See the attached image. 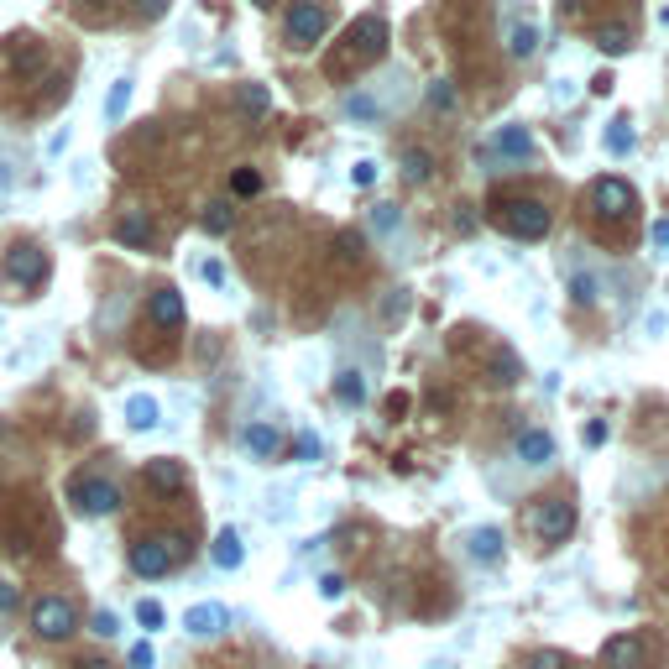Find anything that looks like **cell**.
<instances>
[{"label":"cell","instance_id":"obj_1","mask_svg":"<svg viewBox=\"0 0 669 669\" xmlns=\"http://www.w3.org/2000/svg\"><path fill=\"white\" fill-rule=\"evenodd\" d=\"M32 633L42 643H63L79 633V607L68 602V596H37L32 602Z\"/></svg>","mask_w":669,"mask_h":669},{"label":"cell","instance_id":"obj_2","mask_svg":"<svg viewBox=\"0 0 669 669\" xmlns=\"http://www.w3.org/2000/svg\"><path fill=\"white\" fill-rule=\"evenodd\" d=\"M126 560H131L136 575H147V581H152V575H168V570L183 560V534H152V539H136Z\"/></svg>","mask_w":669,"mask_h":669},{"label":"cell","instance_id":"obj_3","mask_svg":"<svg viewBox=\"0 0 669 669\" xmlns=\"http://www.w3.org/2000/svg\"><path fill=\"white\" fill-rule=\"evenodd\" d=\"M283 32H288V48H314V42L330 32V11L319 6V0H293Z\"/></svg>","mask_w":669,"mask_h":669},{"label":"cell","instance_id":"obj_4","mask_svg":"<svg viewBox=\"0 0 669 669\" xmlns=\"http://www.w3.org/2000/svg\"><path fill=\"white\" fill-rule=\"evenodd\" d=\"M502 230L518 241H544L549 236V204L539 199H507L502 204Z\"/></svg>","mask_w":669,"mask_h":669},{"label":"cell","instance_id":"obj_5","mask_svg":"<svg viewBox=\"0 0 669 669\" xmlns=\"http://www.w3.org/2000/svg\"><path fill=\"white\" fill-rule=\"evenodd\" d=\"M591 210L602 215V220H628V215L638 210L633 183H628V178H617V173L596 178V183H591Z\"/></svg>","mask_w":669,"mask_h":669},{"label":"cell","instance_id":"obj_6","mask_svg":"<svg viewBox=\"0 0 669 669\" xmlns=\"http://www.w3.org/2000/svg\"><path fill=\"white\" fill-rule=\"evenodd\" d=\"M68 497H74V507H79L84 518H105V513L121 507V487L105 481V476H79L74 487H68Z\"/></svg>","mask_w":669,"mask_h":669},{"label":"cell","instance_id":"obj_7","mask_svg":"<svg viewBox=\"0 0 669 669\" xmlns=\"http://www.w3.org/2000/svg\"><path fill=\"white\" fill-rule=\"evenodd\" d=\"M534 528L544 544H565L575 534V502L570 497H544L539 513H534Z\"/></svg>","mask_w":669,"mask_h":669},{"label":"cell","instance_id":"obj_8","mask_svg":"<svg viewBox=\"0 0 669 669\" xmlns=\"http://www.w3.org/2000/svg\"><path fill=\"white\" fill-rule=\"evenodd\" d=\"M596 659H602V669H643V659H649V638L643 633H612Z\"/></svg>","mask_w":669,"mask_h":669},{"label":"cell","instance_id":"obj_9","mask_svg":"<svg viewBox=\"0 0 669 669\" xmlns=\"http://www.w3.org/2000/svg\"><path fill=\"white\" fill-rule=\"evenodd\" d=\"M6 278L16 288H42V283H48V257H42L37 246H16L6 257Z\"/></svg>","mask_w":669,"mask_h":669},{"label":"cell","instance_id":"obj_10","mask_svg":"<svg viewBox=\"0 0 669 669\" xmlns=\"http://www.w3.org/2000/svg\"><path fill=\"white\" fill-rule=\"evenodd\" d=\"M147 487H157V492H183V487H189V466H183V460H173V455H152L147 460Z\"/></svg>","mask_w":669,"mask_h":669},{"label":"cell","instance_id":"obj_11","mask_svg":"<svg viewBox=\"0 0 669 669\" xmlns=\"http://www.w3.org/2000/svg\"><path fill=\"white\" fill-rule=\"evenodd\" d=\"M183 314H189V309H183V293H178V288H157V293H147V319H152L157 330H178V325H183Z\"/></svg>","mask_w":669,"mask_h":669},{"label":"cell","instance_id":"obj_12","mask_svg":"<svg viewBox=\"0 0 669 669\" xmlns=\"http://www.w3.org/2000/svg\"><path fill=\"white\" fill-rule=\"evenodd\" d=\"M115 241L131 246V251H147L157 241V225L142 215V210H121V220H115Z\"/></svg>","mask_w":669,"mask_h":669},{"label":"cell","instance_id":"obj_13","mask_svg":"<svg viewBox=\"0 0 669 669\" xmlns=\"http://www.w3.org/2000/svg\"><path fill=\"white\" fill-rule=\"evenodd\" d=\"M513 450H518L523 466H549V460H555V434L549 429H523L513 440Z\"/></svg>","mask_w":669,"mask_h":669},{"label":"cell","instance_id":"obj_14","mask_svg":"<svg viewBox=\"0 0 669 669\" xmlns=\"http://www.w3.org/2000/svg\"><path fill=\"white\" fill-rule=\"evenodd\" d=\"M351 42H356L361 58H382L387 53V21L382 16H361L351 27Z\"/></svg>","mask_w":669,"mask_h":669},{"label":"cell","instance_id":"obj_15","mask_svg":"<svg viewBox=\"0 0 669 669\" xmlns=\"http://www.w3.org/2000/svg\"><path fill=\"white\" fill-rule=\"evenodd\" d=\"M246 450L257 455V460H278V455H283V429L267 424V419L246 424Z\"/></svg>","mask_w":669,"mask_h":669},{"label":"cell","instance_id":"obj_16","mask_svg":"<svg viewBox=\"0 0 669 669\" xmlns=\"http://www.w3.org/2000/svg\"><path fill=\"white\" fill-rule=\"evenodd\" d=\"M230 622V612L220 607V602H199V607H189V617H183V628H189L194 638H215L220 628Z\"/></svg>","mask_w":669,"mask_h":669},{"label":"cell","instance_id":"obj_17","mask_svg":"<svg viewBox=\"0 0 669 669\" xmlns=\"http://www.w3.org/2000/svg\"><path fill=\"white\" fill-rule=\"evenodd\" d=\"M210 560H215V570H241V565H246V544H241L236 528H220V534H215Z\"/></svg>","mask_w":669,"mask_h":669},{"label":"cell","instance_id":"obj_18","mask_svg":"<svg viewBox=\"0 0 669 669\" xmlns=\"http://www.w3.org/2000/svg\"><path fill=\"white\" fill-rule=\"evenodd\" d=\"M492 152L523 163V157H534V136H528V126H502V131L492 136Z\"/></svg>","mask_w":669,"mask_h":669},{"label":"cell","instance_id":"obj_19","mask_svg":"<svg viewBox=\"0 0 669 669\" xmlns=\"http://www.w3.org/2000/svg\"><path fill=\"white\" fill-rule=\"evenodd\" d=\"M236 105H241L246 121H262V115H272V89H267V84H241Z\"/></svg>","mask_w":669,"mask_h":669},{"label":"cell","instance_id":"obj_20","mask_svg":"<svg viewBox=\"0 0 669 669\" xmlns=\"http://www.w3.org/2000/svg\"><path fill=\"white\" fill-rule=\"evenodd\" d=\"M157 419H163V408H157V398H147V392H136V398H126V424H131V429H157Z\"/></svg>","mask_w":669,"mask_h":669},{"label":"cell","instance_id":"obj_21","mask_svg":"<svg viewBox=\"0 0 669 669\" xmlns=\"http://www.w3.org/2000/svg\"><path fill=\"white\" fill-rule=\"evenodd\" d=\"M471 560H481V565L502 560V528H476L471 534Z\"/></svg>","mask_w":669,"mask_h":669},{"label":"cell","instance_id":"obj_22","mask_svg":"<svg viewBox=\"0 0 669 669\" xmlns=\"http://www.w3.org/2000/svg\"><path fill=\"white\" fill-rule=\"evenodd\" d=\"M507 53H513V58H534L539 53V27H534V21H518V27L507 32Z\"/></svg>","mask_w":669,"mask_h":669},{"label":"cell","instance_id":"obj_23","mask_svg":"<svg viewBox=\"0 0 669 669\" xmlns=\"http://www.w3.org/2000/svg\"><path fill=\"white\" fill-rule=\"evenodd\" d=\"M335 398H340L345 408H361V403H366V377H361V372H351V366H345V372L335 377Z\"/></svg>","mask_w":669,"mask_h":669},{"label":"cell","instance_id":"obj_24","mask_svg":"<svg viewBox=\"0 0 669 669\" xmlns=\"http://www.w3.org/2000/svg\"><path fill=\"white\" fill-rule=\"evenodd\" d=\"M596 48H602V53H612V58H622V53H628V48H633L628 21H612V27H602V32H596Z\"/></svg>","mask_w":669,"mask_h":669},{"label":"cell","instance_id":"obj_25","mask_svg":"<svg viewBox=\"0 0 669 669\" xmlns=\"http://www.w3.org/2000/svg\"><path fill=\"white\" fill-rule=\"evenodd\" d=\"M398 168H403V178H408V183H429V173H434V157H429L424 147H408V152L398 157Z\"/></svg>","mask_w":669,"mask_h":669},{"label":"cell","instance_id":"obj_26","mask_svg":"<svg viewBox=\"0 0 669 669\" xmlns=\"http://www.w3.org/2000/svg\"><path fill=\"white\" fill-rule=\"evenodd\" d=\"M199 220H204V230H210V236H225V230L236 225V210H230L225 199H215V204H204V215H199Z\"/></svg>","mask_w":669,"mask_h":669},{"label":"cell","instance_id":"obj_27","mask_svg":"<svg viewBox=\"0 0 669 669\" xmlns=\"http://www.w3.org/2000/svg\"><path fill=\"white\" fill-rule=\"evenodd\" d=\"M492 377H497L502 387H513V382L523 377V361L507 351V345H502V351H492Z\"/></svg>","mask_w":669,"mask_h":669},{"label":"cell","instance_id":"obj_28","mask_svg":"<svg viewBox=\"0 0 669 669\" xmlns=\"http://www.w3.org/2000/svg\"><path fill=\"white\" fill-rule=\"evenodd\" d=\"M570 298H575L581 309H591L596 298H602V283H596V272H575V278H570Z\"/></svg>","mask_w":669,"mask_h":669},{"label":"cell","instance_id":"obj_29","mask_svg":"<svg viewBox=\"0 0 669 669\" xmlns=\"http://www.w3.org/2000/svg\"><path fill=\"white\" fill-rule=\"evenodd\" d=\"M345 115H351V121H377V115H382V105H377V95H366V89H356V95H345Z\"/></svg>","mask_w":669,"mask_h":669},{"label":"cell","instance_id":"obj_30","mask_svg":"<svg viewBox=\"0 0 669 669\" xmlns=\"http://www.w3.org/2000/svg\"><path fill=\"white\" fill-rule=\"evenodd\" d=\"M131 89H136L131 79H115V84H110V100H105V121H121V115L131 110Z\"/></svg>","mask_w":669,"mask_h":669},{"label":"cell","instance_id":"obj_31","mask_svg":"<svg viewBox=\"0 0 669 669\" xmlns=\"http://www.w3.org/2000/svg\"><path fill=\"white\" fill-rule=\"evenodd\" d=\"M366 257V241L361 236H351V230H345V236H335V262L340 267H351V262H361Z\"/></svg>","mask_w":669,"mask_h":669},{"label":"cell","instance_id":"obj_32","mask_svg":"<svg viewBox=\"0 0 669 669\" xmlns=\"http://www.w3.org/2000/svg\"><path fill=\"white\" fill-rule=\"evenodd\" d=\"M607 152H612V157H628V152H633V121H612V131H607Z\"/></svg>","mask_w":669,"mask_h":669},{"label":"cell","instance_id":"obj_33","mask_svg":"<svg viewBox=\"0 0 669 669\" xmlns=\"http://www.w3.org/2000/svg\"><path fill=\"white\" fill-rule=\"evenodd\" d=\"M424 100H429V110H455V89H450V79H434L429 89H424Z\"/></svg>","mask_w":669,"mask_h":669},{"label":"cell","instance_id":"obj_34","mask_svg":"<svg viewBox=\"0 0 669 669\" xmlns=\"http://www.w3.org/2000/svg\"><path fill=\"white\" fill-rule=\"evenodd\" d=\"M523 669H570V654H560V649H534L523 659Z\"/></svg>","mask_w":669,"mask_h":669},{"label":"cell","instance_id":"obj_35","mask_svg":"<svg viewBox=\"0 0 669 669\" xmlns=\"http://www.w3.org/2000/svg\"><path fill=\"white\" fill-rule=\"evenodd\" d=\"M163 602H152V596H142V602H136V622H142V628L152 633V628H163Z\"/></svg>","mask_w":669,"mask_h":669},{"label":"cell","instance_id":"obj_36","mask_svg":"<svg viewBox=\"0 0 669 669\" xmlns=\"http://www.w3.org/2000/svg\"><path fill=\"white\" fill-rule=\"evenodd\" d=\"M372 225L377 230H398L403 225V210H398V204H372Z\"/></svg>","mask_w":669,"mask_h":669},{"label":"cell","instance_id":"obj_37","mask_svg":"<svg viewBox=\"0 0 669 669\" xmlns=\"http://www.w3.org/2000/svg\"><path fill=\"white\" fill-rule=\"evenodd\" d=\"M89 633H95V638H115V633H121V617H115V612H95V617H89Z\"/></svg>","mask_w":669,"mask_h":669},{"label":"cell","instance_id":"obj_38","mask_svg":"<svg viewBox=\"0 0 669 669\" xmlns=\"http://www.w3.org/2000/svg\"><path fill=\"white\" fill-rule=\"evenodd\" d=\"M126 664H131V669H152V664H157V649H152V643H147V638H142V643H131V654H126Z\"/></svg>","mask_w":669,"mask_h":669},{"label":"cell","instance_id":"obj_39","mask_svg":"<svg viewBox=\"0 0 669 669\" xmlns=\"http://www.w3.org/2000/svg\"><path fill=\"white\" fill-rule=\"evenodd\" d=\"M230 189H236L241 199H246V194H257V189H262V173H257V168H241V173H236V183H230Z\"/></svg>","mask_w":669,"mask_h":669},{"label":"cell","instance_id":"obj_40","mask_svg":"<svg viewBox=\"0 0 669 669\" xmlns=\"http://www.w3.org/2000/svg\"><path fill=\"white\" fill-rule=\"evenodd\" d=\"M319 596H325V602H340V596H345V575H319Z\"/></svg>","mask_w":669,"mask_h":669},{"label":"cell","instance_id":"obj_41","mask_svg":"<svg viewBox=\"0 0 669 669\" xmlns=\"http://www.w3.org/2000/svg\"><path fill=\"white\" fill-rule=\"evenodd\" d=\"M351 183H356V189H372V183H377V163H372V157L351 168Z\"/></svg>","mask_w":669,"mask_h":669},{"label":"cell","instance_id":"obj_42","mask_svg":"<svg viewBox=\"0 0 669 669\" xmlns=\"http://www.w3.org/2000/svg\"><path fill=\"white\" fill-rule=\"evenodd\" d=\"M293 460H319V440H314V434H298V440H293Z\"/></svg>","mask_w":669,"mask_h":669},{"label":"cell","instance_id":"obj_43","mask_svg":"<svg viewBox=\"0 0 669 669\" xmlns=\"http://www.w3.org/2000/svg\"><path fill=\"white\" fill-rule=\"evenodd\" d=\"M581 445H591V450H596V445H607V424H602V419H591V424L581 429Z\"/></svg>","mask_w":669,"mask_h":669},{"label":"cell","instance_id":"obj_44","mask_svg":"<svg viewBox=\"0 0 669 669\" xmlns=\"http://www.w3.org/2000/svg\"><path fill=\"white\" fill-rule=\"evenodd\" d=\"M21 607V591L11 586V581H0V617H6V612H16Z\"/></svg>","mask_w":669,"mask_h":669},{"label":"cell","instance_id":"obj_45","mask_svg":"<svg viewBox=\"0 0 669 669\" xmlns=\"http://www.w3.org/2000/svg\"><path fill=\"white\" fill-rule=\"evenodd\" d=\"M168 11V0H136V16H147V21H157Z\"/></svg>","mask_w":669,"mask_h":669},{"label":"cell","instance_id":"obj_46","mask_svg":"<svg viewBox=\"0 0 669 669\" xmlns=\"http://www.w3.org/2000/svg\"><path fill=\"white\" fill-rule=\"evenodd\" d=\"M37 68H42V53H21L16 58V74H37Z\"/></svg>","mask_w":669,"mask_h":669},{"label":"cell","instance_id":"obj_47","mask_svg":"<svg viewBox=\"0 0 669 669\" xmlns=\"http://www.w3.org/2000/svg\"><path fill=\"white\" fill-rule=\"evenodd\" d=\"M591 95H612V74H596L591 79Z\"/></svg>","mask_w":669,"mask_h":669},{"label":"cell","instance_id":"obj_48","mask_svg":"<svg viewBox=\"0 0 669 669\" xmlns=\"http://www.w3.org/2000/svg\"><path fill=\"white\" fill-rule=\"evenodd\" d=\"M204 278H210V283L220 288V283H225V267H220V262H204Z\"/></svg>","mask_w":669,"mask_h":669},{"label":"cell","instance_id":"obj_49","mask_svg":"<svg viewBox=\"0 0 669 669\" xmlns=\"http://www.w3.org/2000/svg\"><path fill=\"white\" fill-rule=\"evenodd\" d=\"M654 246H669V220H659V225H654Z\"/></svg>","mask_w":669,"mask_h":669},{"label":"cell","instance_id":"obj_50","mask_svg":"<svg viewBox=\"0 0 669 669\" xmlns=\"http://www.w3.org/2000/svg\"><path fill=\"white\" fill-rule=\"evenodd\" d=\"M555 6H560L565 16H575V11H581V6H586V0H555Z\"/></svg>","mask_w":669,"mask_h":669},{"label":"cell","instance_id":"obj_51","mask_svg":"<svg viewBox=\"0 0 669 669\" xmlns=\"http://www.w3.org/2000/svg\"><path fill=\"white\" fill-rule=\"evenodd\" d=\"M74 669H110V664H105V659H79Z\"/></svg>","mask_w":669,"mask_h":669},{"label":"cell","instance_id":"obj_52","mask_svg":"<svg viewBox=\"0 0 669 669\" xmlns=\"http://www.w3.org/2000/svg\"><path fill=\"white\" fill-rule=\"evenodd\" d=\"M257 6H272V0H257Z\"/></svg>","mask_w":669,"mask_h":669}]
</instances>
